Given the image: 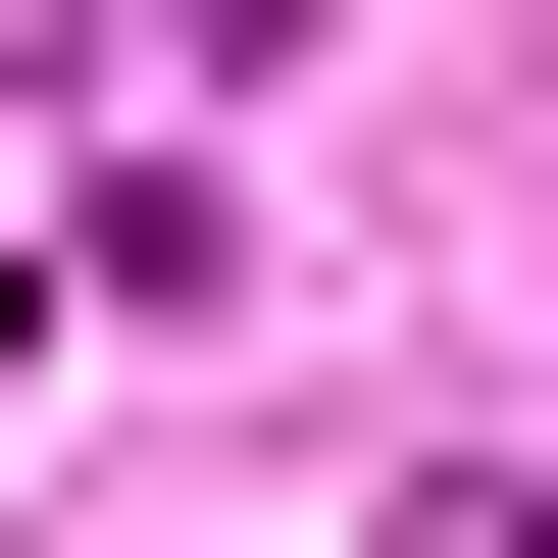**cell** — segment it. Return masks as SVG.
<instances>
[{
    "label": "cell",
    "mask_w": 558,
    "mask_h": 558,
    "mask_svg": "<svg viewBox=\"0 0 558 558\" xmlns=\"http://www.w3.org/2000/svg\"><path fill=\"white\" fill-rule=\"evenodd\" d=\"M204 305H254V204H204V153H102V204L0 254V407H153V355H204Z\"/></svg>",
    "instance_id": "1"
},
{
    "label": "cell",
    "mask_w": 558,
    "mask_h": 558,
    "mask_svg": "<svg viewBox=\"0 0 558 558\" xmlns=\"http://www.w3.org/2000/svg\"><path fill=\"white\" fill-rule=\"evenodd\" d=\"M407 558H558V457H457V508H407Z\"/></svg>",
    "instance_id": "2"
}]
</instances>
